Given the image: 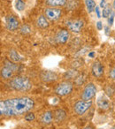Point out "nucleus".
Masks as SVG:
<instances>
[{
    "label": "nucleus",
    "instance_id": "obj_1",
    "mask_svg": "<svg viewBox=\"0 0 115 129\" xmlns=\"http://www.w3.org/2000/svg\"><path fill=\"white\" fill-rule=\"evenodd\" d=\"M35 102L27 96L13 97L0 101V113L4 117H17L29 112Z\"/></svg>",
    "mask_w": 115,
    "mask_h": 129
},
{
    "label": "nucleus",
    "instance_id": "obj_2",
    "mask_svg": "<svg viewBox=\"0 0 115 129\" xmlns=\"http://www.w3.org/2000/svg\"><path fill=\"white\" fill-rule=\"evenodd\" d=\"M10 86L13 89L20 92H27L32 88L30 81L27 77H22V76H17L12 79L10 81Z\"/></svg>",
    "mask_w": 115,
    "mask_h": 129
},
{
    "label": "nucleus",
    "instance_id": "obj_3",
    "mask_svg": "<svg viewBox=\"0 0 115 129\" xmlns=\"http://www.w3.org/2000/svg\"><path fill=\"white\" fill-rule=\"evenodd\" d=\"M73 88H74V86H73V83L71 81H62L60 84H58V86H56L54 92L59 96H66L73 91Z\"/></svg>",
    "mask_w": 115,
    "mask_h": 129
},
{
    "label": "nucleus",
    "instance_id": "obj_4",
    "mask_svg": "<svg viewBox=\"0 0 115 129\" xmlns=\"http://www.w3.org/2000/svg\"><path fill=\"white\" fill-rule=\"evenodd\" d=\"M97 94V87L92 82L88 83L81 92V98L84 101H91Z\"/></svg>",
    "mask_w": 115,
    "mask_h": 129
},
{
    "label": "nucleus",
    "instance_id": "obj_5",
    "mask_svg": "<svg viewBox=\"0 0 115 129\" xmlns=\"http://www.w3.org/2000/svg\"><path fill=\"white\" fill-rule=\"evenodd\" d=\"M92 105L91 101H84V100H79L74 104V111L77 115H83Z\"/></svg>",
    "mask_w": 115,
    "mask_h": 129
},
{
    "label": "nucleus",
    "instance_id": "obj_6",
    "mask_svg": "<svg viewBox=\"0 0 115 129\" xmlns=\"http://www.w3.org/2000/svg\"><path fill=\"white\" fill-rule=\"evenodd\" d=\"M62 12L58 8H46L44 10V16L50 20H57L61 17Z\"/></svg>",
    "mask_w": 115,
    "mask_h": 129
},
{
    "label": "nucleus",
    "instance_id": "obj_7",
    "mask_svg": "<svg viewBox=\"0 0 115 129\" xmlns=\"http://www.w3.org/2000/svg\"><path fill=\"white\" fill-rule=\"evenodd\" d=\"M70 38V33L67 29H61V30L58 31V33L55 36V41L57 43L60 44H65L67 43V41Z\"/></svg>",
    "mask_w": 115,
    "mask_h": 129
},
{
    "label": "nucleus",
    "instance_id": "obj_8",
    "mask_svg": "<svg viewBox=\"0 0 115 129\" xmlns=\"http://www.w3.org/2000/svg\"><path fill=\"white\" fill-rule=\"evenodd\" d=\"M83 25H84V22L81 20H71L67 21V26L68 29L74 33L80 32L83 27Z\"/></svg>",
    "mask_w": 115,
    "mask_h": 129
},
{
    "label": "nucleus",
    "instance_id": "obj_9",
    "mask_svg": "<svg viewBox=\"0 0 115 129\" xmlns=\"http://www.w3.org/2000/svg\"><path fill=\"white\" fill-rule=\"evenodd\" d=\"M6 27L9 31H15L19 27V20L16 17L10 14L6 18Z\"/></svg>",
    "mask_w": 115,
    "mask_h": 129
},
{
    "label": "nucleus",
    "instance_id": "obj_10",
    "mask_svg": "<svg viewBox=\"0 0 115 129\" xmlns=\"http://www.w3.org/2000/svg\"><path fill=\"white\" fill-rule=\"evenodd\" d=\"M40 78L44 82H52V81H57L59 76H58V74L55 72L46 70V71H43L40 74Z\"/></svg>",
    "mask_w": 115,
    "mask_h": 129
},
{
    "label": "nucleus",
    "instance_id": "obj_11",
    "mask_svg": "<svg viewBox=\"0 0 115 129\" xmlns=\"http://www.w3.org/2000/svg\"><path fill=\"white\" fill-rule=\"evenodd\" d=\"M104 66L100 61H96L92 64L91 72L96 78H101L104 75Z\"/></svg>",
    "mask_w": 115,
    "mask_h": 129
},
{
    "label": "nucleus",
    "instance_id": "obj_12",
    "mask_svg": "<svg viewBox=\"0 0 115 129\" xmlns=\"http://www.w3.org/2000/svg\"><path fill=\"white\" fill-rule=\"evenodd\" d=\"M97 106L100 108L101 110L106 111L110 108V101L108 99V97L104 96V95H101L97 101Z\"/></svg>",
    "mask_w": 115,
    "mask_h": 129
},
{
    "label": "nucleus",
    "instance_id": "obj_13",
    "mask_svg": "<svg viewBox=\"0 0 115 129\" xmlns=\"http://www.w3.org/2000/svg\"><path fill=\"white\" fill-rule=\"evenodd\" d=\"M53 114L51 111H45L44 113L42 114V116L40 117V122L43 123V125H49L52 122L53 120Z\"/></svg>",
    "mask_w": 115,
    "mask_h": 129
},
{
    "label": "nucleus",
    "instance_id": "obj_14",
    "mask_svg": "<svg viewBox=\"0 0 115 129\" xmlns=\"http://www.w3.org/2000/svg\"><path fill=\"white\" fill-rule=\"evenodd\" d=\"M13 74H14V72L11 68H9L8 67H6V66L1 69V77L5 80L12 79L13 77Z\"/></svg>",
    "mask_w": 115,
    "mask_h": 129
},
{
    "label": "nucleus",
    "instance_id": "obj_15",
    "mask_svg": "<svg viewBox=\"0 0 115 129\" xmlns=\"http://www.w3.org/2000/svg\"><path fill=\"white\" fill-rule=\"evenodd\" d=\"M54 119L56 120L57 122H61L63 120L66 119L67 118V113L64 110L62 109H58L54 111Z\"/></svg>",
    "mask_w": 115,
    "mask_h": 129
},
{
    "label": "nucleus",
    "instance_id": "obj_16",
    "mask_svg": "<svg viewBox=\"0 0 115 129\" xmlns=\"http://www.w3.org/2000/svg\"><path fill=\"white\" fill-rule=\"evenodd\" d=\"M36 26H37V27L42 29H44L49 27L48 20L44 15H41L38 17V19L36 20Z\"/></svg>",
    "mask_w": 115,
    "mask_h": 129
},
{
    "label": "nucleus",
    "instance_id": "obj_17",
    "mask_svg": "<svg viewBox=\"0 0 115 129\" xmlns=\"http://www.w3.org/2000/svg\"><path fill=\"white\" fill-rule=\"evenodd\" d=\"M67 3V0H45V5L50 7L63 6Z\"/></svg>",
    "mask_w": 115,
    "mask_h": 129
},
{
    "label": "nucleus",
    "instance_id": "obj_18",
    "mask_svg": "<svg viewBox=\"0 0 115 129\" xmlns=\"http://www.w3.org/2000/svg\"><path fill=\"white\" fill-rule=\"evenodd\" d=\"M79 72H78L76 69H71V70H68L64 74V78L67 81H70V80L75 79L78 75H79Z\"/></svg>",
    "mask_w": 115,
    "mask_h": 129
},
{
    "label": "nucleus",
    "instance_id": "obj_19",
    "mask_svg": "<svg viewBox=\"0 0 115 129\" xmlns=\"http://www.w3.org/2000/svg\"><path fill=\"white\" fill-rule=\"evenodd\" d=\"M9 59L12 62L18 63L22 60V57L20 56V54L16 51L15 50H11L9 51Z\"/></svg>",
    "mask_w": 115,
    "mask_h": 129
},
{
    "label": "nucleus",
    "instance_id": "obj_20",
    "mask_svg": "<svg viewBox=\"0 0 115 129\" xmlns=\"http://www.w3.org/2000/svg\"><path fill=\"white\" fill-rule=\"evenodd\" d=\"M85 5H86V7H87V10L90 13H91L93 11H95L96 7V3L94 0H85Z\"/></svg>",
    "mask_w": 115,
    "mask_h": 129
},
{
    "label": "nucleus",
    "instance_id": "obj_21",
    "mask_svg": "<svg viewBox=\"0 0 115 129\" xmlns=\"http://www.w3.org/2000/svg\"><path fill=\"white\" fill-rule=\"evenodd\" d=\"M104 92L106 93L108 97H112L115 94V87L112 85H107L104 88Z\"/></svg>",
    "mask_w": 115,
    "mask_h": 129
},
{
    "label": "nucleus",
    "instance_id": "obj_22",
    "mask_svg": "<svg viewBox=\"0 0 115 129\" xmlns=\"http://www.w3.org/2000/svg\"><path fill=\"white\" fill-rule=\"evenodd\" d=\"M85 75L84 74H79V75L77 76V77L74 79V84L76 85V86H81V85L84 83L85 81Z\"/></svg>",
    "mask_w": 115,
    "mask_h": 129
},
{
    "label": "nucleus",
    "instance_id": "obj_23",
    "mask_svg": "<svg viewBox=\"0 0 115 129\" xmlns=\"http://www.w3.org/2000/svg\"><path fill=\"white\" fill-rule=\"evenodd\" d=\"M15 7L18 11L21 12L25 9L26 7V4L24 3L23 0H16V2H15Z\"/></svg>",
    "mask_w": 115,
    "mask_h": 129
},
{
    "label": "nucleus",
    "instance_id": "obj_24",
    "mask_svg": "<svg viewBox=\"0 0 115 129\" xmlns=\"http://www.w3.org/2000/svg\"><path fill=\"white\" fill-rule=\"evenodd\" d=\"M5 66L6 67H8L9 68H11L13 72L18 69V67H17V64H14V62H11V60H5Z\"/></svg>",
    "mask_w": 115,
    "mask_h": 129
},
{
    "label": "nucleus",
    "instance_id": "obj_25",
    "mask_svg": "<svg viewBox=\"0 0 115 129\" xmlns=\"http://www.w3.org/2000/svg\"><path fill=\"white\" fill-rule=\"evenodd\" d=\"M111 13H111V6H107L105 8H104V9H103L102 15H103V17H104V18H109L110 15H111Z\"/></svg>",
    "mask_w": 115,
    "mask_h": 129
},
{
    "label": "nucleus",
    "instance_id": "obj_26",
    "mask_svg": "<svg viewBox=\"0 0 115 129\" xmlns=\"http://www.w3.org/2000/svg\"><path fill=\"white\" fill-rule=\"evenodd\" d=\"M20 31L22 35H27L31 32V28L28 25H26L25 24V25H22L21 27H20Z\"/></svg>",
    "mask_w": 115,
    "mask_h": 129
},
{
    "label": "nucleus",
    "instance_id": "obj_27",
    "mask_svg": "<svg viewBox=\"0 0 115 129\" xmlns=\"http://www.w3.org/2000/svg\"><path fill=\"white\" fill-rule=\"evenodd\" d=\"M72 67L74 69H76L77 67H81V66H82V61H81L80 59H77V60L74 61V62H72Z\"/></svg>",
    "mask_w": 115,
    "mask_h": 129
},
{
    "label": "nucleus",
    "instance_id": "obj_28",
    "mask_svg": "<svg viewBox=\"0 0 115 129\" xmlns=\"http://www.w3.org/2000/svg\"><path fill=\"white\" fill-rule=\"evenodd\" d=\"M35 114L33 112H29V113H27V115L25 116V119L27 120V121H28V122H30V121H33V120L35 119Z\"/></svg>",
    "mask_w": 115,
    "mask_h": 129
},
{
    "label": "nucleus",
    "instance_id": "obj_29",
    "mask_svg": "<svg viewBox=\"0 0 115 129\" xmlns=\"http://www.w3.org/2000/svg\"><path fill=\"white\" fill-rule=\"evenodd\" d=\"M109 76H110V78H111V80L115 81V67H113V68H111V70H110Z\"/></svg>",
    "mask_w": 115,
    "mask_h": 129
},
{
    "label": "nucleus",
    "instance_id": "obj_30",
    "mask_svg": "<svg viewBox=\"0 0 115 129\" xmlns=\"http://www.w3.org/2000/svg\"><path fill=\"white\" fill-rule=\"evenodd\" d=\"M114 17H115V14L114 13H112L111 15H110V17L108 18V24H109L110 26H111L113 24V20H114Z\"/></svg>",
    "mask_w": 115,
    "mask_h": 129
},
{
    "label": "nucleus",
    "instance_id": "obj_31",
    "mask_svg": "<svg viewBox=\"0 0 115 129\" xmlns=\"http://www.w3.org/2000/svg\"><path fill=\"white\" fill-rule=\"evenodd\" d=\"M107 6H108V5L106 4L105 0H101V2H100V7L101 8H105Z\"/></svg>",
    "mask_w": 115,
    "mask_h": 129
},
{
    "label": "nucleus",
    "instance_id": "obj_32",
    "mask_svg": "<svg viewBox=\"0 0 115 129\" xmlns=\"http://www.w3.org/2000/svg\"><path fill=\"white\" fill-rule=\"evenodd\" d=\"M97 29H98V30H102V29H103L102 22H101V21L97 22Z\"/></svg>",
    "mask_w": 115,
    "mask_h": 129
},
{
    "label": "nucleus",
    "instance_id": "obj_33",
    "mask_svg": "<svg viewBox=\"0 0 115 129\" xmlns=\"http://www.w3.org/2000/svg\"><path fill=\"white\" fill-rule=\"evenodd\" d=\"M95 11H96V13H97V16L98 17V18H100L101 17V13H100V10H99V7H96V9H95Z\"/></svg>",
    "mask_w": 115,
    "mask_h": 129
},
{
    "label": "nucleus",
    "instance_id": "obj_34",
    "mask_svg": "<svg viewBox=\"0 0 115 129\" xmlns=\"http://www.w3.org/2000/svg\"><path fill=\"white\" fill-rule=\"evenodd\" d=\"M105 34H106V36H109V34H110V29H109V27H105Z\"/></svg>",
    "mask_w": 115,
    "mask_h": 129
},
{
    "label": "nucleus",
    "instance_id": "obj_35",
    "mask_svg": "<svg viewBox=\"0 0 115 129\" xmlns=\"http://www.w3.org/2000/svg\"><path fill=\"white\" fill-rule=\"evenodd\" d=\"M83 129H95L93 126H90V125H89V126H86V127H84Z\"/></svg>",
    "mask_w": 115,
    "mask_h": 129
},
{
    "label": "nucleus",
    "instance_id": "obj_36",
    "mask_svg": "<svg viewBox=\"0 0 115 129\" xmlns=\"http://www.w3.org/2000/svg\"><path fill=\"white\" fill-rule=\"evenodd\" d=\"M94 55H95V53H94V52H90V53H89V56H90V57H93Z\"/></svg>",
    "mask_w": 115,
    "mask_h": 129
},
{
    "label": "nucleus",
    "instance_id": "obj_37",
    "mask_svg": "<svg viewBox=\"0 0 115 129\" xmlns=\"http://www.w3.org/2000/svg\"><path fill=\"white\" fill-rule=\"evenodd\" d=\"M112 7L115 9V0H114V1H113V3H112Z\"/></svg>",
    "mask_w": 115,
    "mask_h": 129
},
{
    "label": "nucleus",
    "instance_id": "obj_38",
    "mask_svg": "<svg viewBox=\"0 0 115 129\" xmlns=\"http://www.w3.org/2000/svg\"><path fill=\"white\" fill-rule=\"evenodd\" d=\"M111 129H115V126H112V127H111Z\"/></svg>",
    "mask_w": 115,
    "mask_h": 129
}]
</instances>
